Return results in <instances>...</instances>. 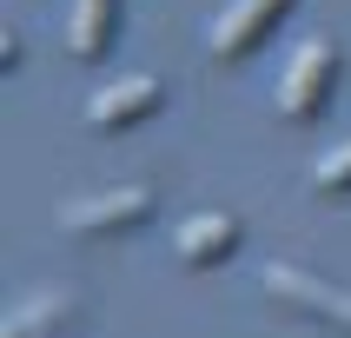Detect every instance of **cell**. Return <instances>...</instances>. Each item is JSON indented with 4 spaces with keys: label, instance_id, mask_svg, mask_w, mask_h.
<instances>
[{
    "label": "cell",
    "instance_id": "cell-1",
    "mask_svg": "<svg viewBox=\"0 0 351 338\" xmlns=\"http://www.w3.org/2000/svg\"><path fill=\"white\" fill-rule=\"evenodd\" d=\"M332 93H338V47H332L325 34L298 40V53L285 60L278 93H272L278 119H285V126H318L325 106H332Z\"/></svg>",
    "mask_w": 351,
    "mask_h": 338
},
{
    "label": "cell",
    "instance_id": "cell-2",
    "mask_svg": "<svg viewBox=\"0 0 351 338\" xmlns=\"http://www.w3.org/2000/svg\"><path fill=\"white\" fill-rule=\"evenodd\" d=\"M265 298L292 318H312V325H332L338 338H351V285L305 272V265H265Z\"/></svg>",
    "mask_w": 351,
    "mask_h": 338
},
{
    "label": "cell",
    "instance_id": "cell-3",
    "mask_svg": "<svg viewBox=\"0 0 351 338\" xmlns=\"http://www.w3.org/2000/svg\"><path fill=\"white\" fill-rule=\"evenodd\" d=\"M153 213H159L153 186H113V193L66 199V206H60V232H73V239H119V232H139Z\"/></svg>",
    "mask_w": 351,
    "mask_h": 338
},
{
    "label": "cell",
    "instance_id": "cell-4",
    "mask_svg": "<svg viewBox=\"0 0 351 338\" xmlns=\"http://www.w3.org/2000/svg\"><path fill=\"white\" fill-rule=\"evenodd\" d=\"M292 14V0H232L226 14L213 20V34H206V47H213V60H245V53H258L265 40H272V27Z\"/></svg>",
    "mask_w": 351,
    "mask_h": 338
},
{
    "label": "cell",
    "instance_id": "cell-5",
    "mask_svg": "<svg viewBox=\"0 0 351 338\" xmlns=\"http://www.w3.org/2000/svg\"><path fill=\"white\" fill-rule=\"evenodd\" d=\"M166 106V80L159 73H133V80H113L86 99V119L99 133H126V126H146V119Z\"/></svg>",
    "mask_w": 351,
    "mask_h": 338
},
{
    "label": "cell",
    "instance_id": "cell-6",
    "mask_svg": "<svg viewBox=\"0 0 351 338\" xmlns=\"http://www.w3.org/2000/svg\"><path fill=\"white\" fill-rule=\"evenodd\" d=\"M239 239H245V226H239V213H193L179 219L173 232V258L186 265V272H213V265H226V258L239 252Z\"/></svg>",
    "mask_w": 351,
    "mask_h": 338
},
{
    "label": "cell",
    "instance_id": "cell-7",
    "mask_svg": "<svg viewBox=\"0 0 351 338\" xmlns=\"http://www.w3.org/2000/svg\"><path fill=\"white\" fill-rule=\"evenodd\" d=\"M119 40V0H73V14H66V53L73 60H106Z\"/></svg>",
    "mask_w": 351,
    "mask_h": 338
},
{
    "label": "cell",
    "instance_id": "cell-8",
    "mask_svg": "<svg viewBox=\"0 0 351 338\" xmlns=\"http://www.w3.org/2000/svg\"><path fill=\"white\" fill-rule=\"evenodd\" d=\"M73 292H34L27 305H14V318H7V338H47L60 332V325H73Z\"/></svg>",
    "mask_w": 351,
    "mask_h": 338
},
{
    "label": "cell",
    "instance_id": "cell-9",
    "mask_svg": "<svg viewBox=\"0 0 351 338\" xmlns=\"http://www.w3.org/2000/svg\"><path fill=\"white\" fill-rule=\"evenodd\" d=\"M318 193H351V139H345V146H332V153H325V159H318Z\"/></svg>",
    "mask_w": 351,
    "mask_h": 338
},
{
    "label": "cell",
    "instance_id": "cell-10",
    "mask_svg": "<svg viewBox=\"0 0 351 338\" xmlns=\"http://www.w3.org/2000/svg\"><path fill=\"white\" fill-rule=\"evenodd\" d=\"M0 67H7V73L20 67V34H7V40H0Z\"/></svg>",
    "mask_w": 351,
    "mask_h": 338
}]
</instances>
